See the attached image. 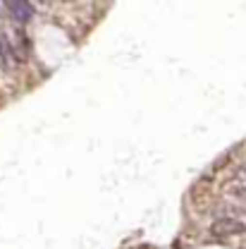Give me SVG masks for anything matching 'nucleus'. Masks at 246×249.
Returning <instances> with one entry per match:
<instances>
[{"instance_id":"2","label":"nucleus","mask_w":246,"mask_h":249,"mask_svg":"<svg viewBox=\"0 0 246 249\" xmlns=\"http://www.w3.org/2000/svg\"><path fill=\"white\" fill-rule=\"evenodd\" d=\"M0 67L12 72L17 67V55H15V46L10 43V38L5 34H0Z\"/></svg>"},{"instance_id":"5","label":"nucleus","mask_w":246,"mask_h":249,"mask_svg":"<svg viewBox=\"0 0 246 249\" xmlns=\"http://www.w3.org/2000/svg\"><path fill=\"white\" fill-rule=\"evenodd\" d=\"M234 178H237V182L246 185V163H244V165H239V168L234 170Z\"/></svg>"},{"instance_id":"1","label":"nucleus","mask_w":246,"mask_h":249,"mask_svg":"<svg viewBox=\"0 0 246 249\" xmlns=\"http://www.w3.org/2000/svg\"><path fill=\"white\" fill-rule=\"evenodd\" d=\"M244 232H246V220H242V218L220 216L211 225V235H215V237H234V235H244Z\"/></svg>"},{"instance_id":"3","label":"nucleus","mask_w":246,"mask_h":249,"mask_svg":"<svg viewBox=\"0 0 246 249\" xmlns=\"http://www.w3.org/2000/svg\"><path fill=\"white\" fill-rule=\"evenodd\" d=\"M5 7L10 10V15L17 19V22H29L31 15H33V7H31V2H19V0H10V2H5Z\"/></svg>"},{"instance_id":"4","label":"nucleus","mask_w":246,"mask_h":249,"mask_svg":"<svg viewBox=\"0 0 246 249\" xmlns=\"http://www.w3.org/2000/svg\"><path fill=\"white\" fill-rule=\"evenodd\" d=\"M227 194H230L232 199H239V201H244V204H246V185H242V182L230 185V187H227Z\"/></svg>"}]
</instances>
